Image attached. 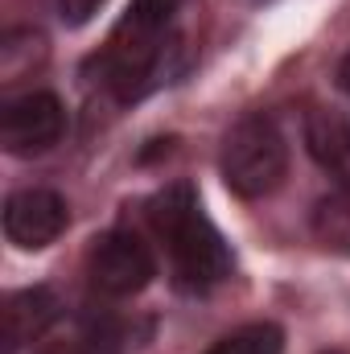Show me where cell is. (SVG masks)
<instances>
[{"label": "cell", "instance_id": "1", "mask_svg": "<svg viewBox=\"0 0 350 354\" xmlns=\"http://www.w3.org/2000/svg\"><path fill=\"white\" fill-rule=\"evenodd\" d=\"M149 218L153 231L165 239L174 272L185 288H210L231 272V252L223 243V235L198 214L194 189L190 185H169L149 202Z\"/></svg>", "mask_w": 350, "mask_h": 354}, {"label": "cell", "instance_id": "2", "mask_svg": "<svg viewBox=\"0 0 350 354\" xmlns=\"http://www.w3.org/2000/svg\"><path fill=\"white\" fill-rule=\"evenodd\" d=\"M288 169V149L268 115L239 120L223 140V177L239 198H264Z\"/></svg>", "mask_w": 350, "mask_h": 354}, {"label": "cell", "instance_id": "3", "mask_svg": "<svg viewBox=\"0 0 350 354\" xmlns=\"http://www.w3.org/2000/svg\"><path fill=\"white\" fill-rule=\"evenodd\" d=\"M153 252L132 235V231H107L91 243L87 252V276L91 284L107 297H132L153 280Z\"/></svg>", "mask_w": 350, "mask_h": 354}, {"label": "cell", "instance_id": "4", "mask_svg": "<svg viewBox=\"0 0 350 354\" xmlns=\"http://www.w3.org/2000/svg\"><path fill=\"white\" fill-rule=\"evenodd\" d=\"M62 128H66V111H62L58 95H50V91L17 95L4 103V115H0V140L12 157H33V153L54 149Z\"/></svg>", "mask_w": 350, "mask_h": 354}, {"label": "cell", "instance_id": "5", "mask_svg": "<svg viewBox=\"0 0 350 354\" xmlns=\"http://www.w3.org/2000/svg\"><path fill=\"white\" fill-rule=\"evenodd\" d=\"M66 231V202L54 189H17L4 202V235L8 243L37 252L50 248Z\"/></svg>", "mask_w": 350, "mask_h": 354}, {"label": "cell", "instance_id": "6", "mask_svg": "<svg viewBox=\"0 0 350 354\" xmlns=\"http://www.w3.org/2000/svg\"><path fill=\"white\" fill-rule=\"evenodd\" d=\"M58 317V301L50 288H21L4 301L0 322H4V354H17L25 342L46 334V326Z\"/></svg>", "mask_w": 350, "mask_h": 354}, {"label": "cell", "instance_id": "7", "mask_svg": "<svg viewBox=\"0 0 350 354\" xmlns=\"http://www.w3.org/2000/svg\"><path fill=\"white\" fill-rule=\"evenodd\" d=\"M305 145L317 165L326 169H347L350 165V120L334 107H317L305 120Z\"/></svg>", "mask_w": 350, "mask_h": 354}, {"label": "cell", "instance_id": "8", "mask_svg": "<svg viewBox=\"0 0 350 354\" xmlns=\"http://www.w3.org/2000/svg\"><path fill=\"white\" fill-rule=\"evenodd\" d=\"M280 346H284V334L272 322H256V326H243V330L227 334L206 354H280Z\"/></svg>", "mask_w": 350, "mask_h": 354}, {"label": "cell", "instance_id": "9", "mask_svg": "<svg viewBox=\"0 0 350 354\" xmlns=\"http://www.w3.org/2000/svg\"><path fill=\"white\" fill-rule=\"evenodd\" d=\"M99 4H103V0H58L66 25H87L91 17L99 12Z\"/></svg>", "mask_w": 350, "mask_h": 354}, {"label": "cell", "instance_id": "10", "mask_svg": "<svg viewBox=\"0 0 350 354\" xmlns=\"http://www.w3.org/2000/svg\"><path fill=\"white\" fill-rule=\"evenodd\" d=\"M42 354H87V351H83V342H54V346H46Z\"/></svg>", "mask_w": 350, "mask_h": 354}, {"label": "cell", "instance_id": "11", "mask_svg": "<svg viewBox=\"0 0 350 354\" xmlns=\"http://www.w3.org/2000/svg\"><path fill=\"white\" fill-rule=\"evenodd\" d=\"M338 79H342V87L350 91V58H347V62H342V71H338Z\"/></svg>", "mask_w": 350, "mask_h": 354}]
</instances>
